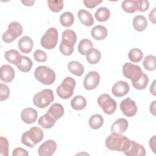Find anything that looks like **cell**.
Masks as SVG:
<instances>
[{
  "instance_id": "4316f807",
  "label": "cell",
  "mask_w": 156,
  "mask_h": 156,
  "mask_svg": "<svg viewBox=\"0 0 156 156\" xmlns=\"http://www.w3.org/2000/svg\"><path fill=\"white\" fill-rule=\"evenodd\" d=\"M87 101L85 98L80 95L74 96L71 101V107L76 110H81L85 108Z\"/></svg>"
},
{
  "instance_id": "8992f818",
  "label": "cell",
  "mask_w": 156,
  "mask_h": 156,
  "mask_svg": "<svg viewBox=\"0 0 156 156\" xmlns=\"http://www.w3.org/2000/svg\"><path fill=\"white\" fill-rule=\"evenodd\" d=\"M121 152L127 156H144L146 155V150L143 146L128 138L122 147Z\"/></svg>"
},
{
  "instance_id": "5b68a950",
  "label": "cell",
  "mask_w": 156,
  "mask_h": 156,
  "mask_svg": "<svg viewBox=\"0 0 156 156\" xmlns=\"http://www.w3.org/2000/svg\"><path fill=\"white\" fill-rule=\"evenodd\" d=\"M75 87L76 80L71 77H66L57 88V94L62 99H69L73 96Z\"/></svg>"
},
{
  "instance_id": "bcb514c9",
  "label": "cell",
  "mask_w": 156,
  "mask_h": 156,
  "mask_svg": "<svg viewBox=\"0 0 156 156\" xmlns=\"http://www.w3.org/2000/svg\"><path fill=\"white\" fill-rule=\"evenodd\" d=\"M149 20L154 24H155V9H153L152 10L149 14Z\"/></svg>"
},
{
  "instance_id": "c3c4849f",
  "label": "cell",
  "mask_w": 156,
  "mask_h": 156,
  "mask_svg": "<svg viewBox=\"0 0 156 156\" xmlns=\"http://www.w3.org/2000/svg\"><path fill=\"white\" fill-rule=\"evenodd\" d=\"M155 82L156 80H154L150 87V92L154 96H155Z\"/></svg>"
},
{
  "instance_id": "9a60e30c",
  "label": "cell",
  "mask_w": 156,
  "mask_h": 156,
  "mask_svg": "<svg viewBox=\"0 0 156 156\" xmlns=\"http://www.w3.org/2000/svg\"><path fill=\"white\" fill-rule=\"evenodd\" d=\"M129 85L126 82L119 80L113 85L112 92L116 97H122L129 93Z\"/></svg>"
},
{
  "instance_id": "30bf717a",
  "label": "cell",
  "mask_w": 156,
  "mask_h": 156,
  "mask_svg": "<svg viewBox=\"0 0 156 156\" xmlns=\"http://www.w3.org/2000/svg\"><path fill=\"white\" fill-rule=\"evenodd\" d=\"M98 104L107 115H111L116 109V102L108 94H101L98 98Z\"/></svg>"
},
{
  "instance_id": "7bdbcfd3",
  "label": "cell",
  "mask_w": 156,
  "mask_h": 156,
  "mask_svg": "<svg viewBox=\"0 0 156 156\" xmlns=\"http://www.w3.org/2000/svg\"><path fill=\"white\" fill-rule=\"evenodd\" d=\"M138 10L140 12H146L149 7V2L147 0H138Z\"/></svg>"
},
{
  "instance_id": "603a6c76",
  "label": "cell",
  "mask_w": 156,
  "mask_h": 156,
  "mask_svg": "<svg viewBox=\"0 0 156 156\" xmlns=\"http://www.w3.org/2000/svg\"><path fill=\"white\" fill-rule=\"evenodd\" d=\"M77 16L80 21L86 26H91L94 23V19L91 13L84 9L79 10Z\"/></svg>"
},
{
  "instance_id": "277c9868",
  "label": "cell",
  "mask_w": 156,
  "mask_h": 156,
  "mask_svg": "<svg viewBox=\"0 0 156 156\" xmlns=\"http://www.w3.org/2000/svg\"><path fill=\"white\" fill-rule=\"evenodd\" d=\"M54 99V93L51 89H44L37 93L33 98L34 104L40 108L48 107Z\"/></svg>"
},
{
  "instance_id": "f546056e",
  "label": "cell",
  "mask_w": 156,
  "mask_h": 156,
  "mask_svg": "<svg viewBox=\"0 0 156 156\" xmlns=\"http://www.w3.org/2000/svg\"><path fill=\"white\" fill-rule=\"evenodd\" d=\"M110 15V12L108 9L102 7H99L95 12L94 16L99 22H104L108 20Z\"/></svg>"
},
{
  "instance_id": "ab89813d",
  "label": "cell",
  "mask_w": 156,
  "mask_h": 156,
  "mask_svg": "<svg viewBox=\"0 0 156 156\" xmlns=\"http://www.w3.org/2000/svg\"><path fill=\"white\" fill-rule=\"evenodd\" d=\"M0 100L1 101L7 100L10 96V89L7 85L1 83L0 84Z\"/></svg>"
},
{
  "instance_id": "d4e9b609",
  "label": "cell",
  "mask_w": 156,
  "mask_h": 156,
  "mask_svg": "<svg viewBox=\"0 0 156 156\" xmlns=\"http://www.w3.org/2000/svg\"><path fill=\"white\" fill-rule=\"evenodd\" d=\"M55 122L56 120L47 112L44 115L40 116L38 121V124L44 129L52 128L54 126Z\"/></svg>"
},
{
  "instance_id": "e0dca14e",
  "label": "cell",
  "mask_w": 156,
  "mask_h": 156,
  "mask_svg": "<svg viewBox=\"0 0 156 156\" xmlns=\"http://www.w3.org/2000/svg\"><path fill=\"white\" fill-rule=\"evenodd\" d=\"M38 117V113L35 109L28 107L23 109L21 113V118L23 121L26 124L34 122Z\"/></svg>"
},
{
  "instance_id": "8d00e7d4",
  "label": "cell",
  "mask_w": 156,
  "mask_h": 156,
  "mask_svg": "<svg viewBox=\"0 0 156 156\" xmlns=\"http://www.w3.org/2000/svg\"><path fill=\"white\" fill-rule=\"evenodd\" d=\"M155 57L153 55H147L143 60V65L144 68L147 71H154L155 69Z\"/></svg>"
},
{
  "instance_id": "ee69618b",
  "label": "cell",
  "mask_w": 156,
  "mask_h": 156,
  "mask_svg": "<svg viewBox=\"0 0 156 156\" xmlns=\"http://www.w3.org/2000/svg\"><path fill=\"white\" fill-rule=\"evenodd\" d=\"M28 155H29L28 152L26 149L22 147H16L15 149H13L12 152L13 156H18V155L27 156Z\"/></svg>"
},
{
  "instance_id": "f1b7e54d",
  "label": "cell",
  "mask_w": 156,
  "mask_h": 156,
  "mask_svg": "<svg viewBox=\"0 0 156 156\" xmlns=\"http://www.w3.org/2000/svg\"><path fill=\"white\" fill-rule=\"evenodd\" d=\"M123 10L127 13H134L138 10V4L136 0H125L121 5Z\"/></svg>"
},
{
  "instance_id": "ba28073f",
  "label": "cell",
  "mask_w": 156,
  "mask_h": 156,
  "mask_svg": "<svg viewBox=\"0 0 156 156\" xmlns=\"http://www.w3.org/2000/svg\"><path fill=\"white\" fill-rule=\"evenodd\" d=\"M58 34L55 27H51L48 29L44 34L41 38V46L47 49H54L58 41Z\"/></svg>"
},
{
  "instance_id": "6da1fadb",
  "label": "cell",
  "mask_w": 156,
  "mask_h": 156,
  "mask_svg": "<svg viewBox=\"0 0 156 156\" xmlns=\"http://www.w3.org/2000/svg\"><path fill=\"white\" fill-rule=\"evenodd\" d=\"M77 41V35L71 29H66L62 32V41L59 49L60 52L66 56L71 55L74 51V46Z\"/></svg>"
},
{
  "instance_id": "681fc988",
  "label": "cell",
  "mask_w": 156,
  "mask_h": 156,
  "mask_svg": "<svg viewBox=\"0 0 156 156\" xmlns=\"http://www.w3.org/2000/svg\"><path fill=\"white\" fill-rule=\"evenodd\" d=\"M21 2L26 6H32L35 3V1H21Z\"/></svg>"
},
{
  "instance_id": "f6af8a7d",
  "label": "cell",
  "mask_w": 156,
  "mask_h": 156,
  "mask_svg": "<svg viewBox=\"0 0 156 156\" xmlns=\"http://www.w3.org/2000/svg\"><path fill=\"white\" fill-rule=\"evenodd\" d=\"M155 135H154L152 138H150L149 144V146L151 147V149H152V151H153V152L154 154H155Z\"/></svg>"
},
{
  "instance_id": "cb8c5ba5",
  "label": "cell",
  "mask_w": 156,
  "mask_h": 156,
  "mask_svg": "<svg viewBox=\"0 0 156 156\" xmlns=\"http://www.w3.org/2000/svg\"><path fill=\"white\" fill-rule=\"evenodd\" d=\"M133 28L139 32L143 31L147 26V20L143 15H137L134 17L132 21Z\"/></svg>"
},
{
  "instance_id": "b9f144b4",
  "label": "cell",
  "mask_w": 156,
  "mask_h": 156,
  "mask_svg": "<svg viewBox=\"0 0 156 156\" xmlns=\"http://www.w3.org/2000/svg\"><path fill=\"white\" fill-rule=\"evenodd\" d=\"M102 2V0H84L83 4L86 7L89 9H93Z\"/></svg>"
},
{
  "instance_id": "836d02e7",
  "label": "cell",
  "mask_w": 156,
  "mask_h": 156,
  "mask_svg": "<svg viewBox=\"0 0 156 156\" xmlns=\"http://www.w3.org/2000/svg\"><path fill=\"white\" fill-rule=\"evenodd\" d=\"M90 127L93 129H98L104 124L103 117L99 114H94L91 116L88 122Z\"/></svg>"
},
{
  "instance_id": "44dd1931",
  "label": "cell",
  "mask_w": 156,
  "mask_h": 156,
  "mask_svg": "<svg viewBox=\"0 0 156 156\" xmlns=\"http://www.w3.org/2000/svg\"><path fill=\"white\" fill-rule=\"evenodd\" d=\"M22 56L20 52L15 49H10L5 52V58L10 63L18 65L22 60Z\"/></svg>"
},
{
  "instance_id": "4dcf8cb0",
  "label": "cell",
  "mask_w": 156,
  "mask_h": 156,
  "mask_svg": "<svg viewBox=\"0 0 156 156\" xmlns=\"http://www.w3.org/2000/svg\"><path fill=\"white\" fill-rule=\"evenodd\" d=\"M74 21L73 14L70 12H65L60 16V22L61 24L65 27L71 26Z\"/></svg>"
},
{
  "instance_id": "5bb4252c",
  "label": "cell",
  "mask_w": 156,
  "mask_h": 156,
  "mask_svg": "<svg viewBox=\"0 0 156 156\" xmlns=\"http://www.w3.org/2000/svg\"><path fill=\"white\" fill-rule=\"evenodd\" d=\"M57 143L52 140L45 141L38 149V154L40 156H51L57 149Z\"/></svg>"
},
{
  "instance_id": "d6a6232c",
  "label": "cell",
  "mask_w": 156,
  "mask_h": 156,
  "mask_svg": "<svg viewBox=\"0 0 156 156\" xmlns=\"http://www.w3.org/2000/svg\"><path fill=\"white\" fill-rule=\"evenodd\" d=\"M33 65V63L32 60L26 56H22V60L21 62L16 65L18 69L23 73H27L29 72Z\"/></svg>"
},
{
  "instance_id": "3957f363",
  "label": "cell",
  "mask_w": 156,
  "mask_h": 156,
  "mask_svg": "<svg viewBox=\"0 0 156 156\" xmlns=\"http://www.w3.org/2000/svg\"><path fill=\"white\" fill-rule=\"evenodd\" d=\"M35 78L44 85L52 84L55 80V72L46 66H38L34 71Z\"/></svg>"
},
{
  "instance_id": "74e56055",
  "label": "cell",
  "mask_w": 156,
  "mask_h": 156,
  "mask_svg": "<svg viewBox=\"0 0 156 156\" xmlns=\"http://www.w3.org/2000/svg\"><path fill=\"white\" fill-rule=\"evenodd\" d=\"M49 9L54 12H59L63 8V1H48Z\"/></svg>"
},
{
  "instance_id": "4fadbf2b",
  "label": "cell",
  "mask_w": 156,
  "mask_h": 156,
  "mask_svg": "<svg viewBox=\"0 0 156 156\" xmlns=\"http://www.w3.org/2000/svg\"><path fill=\"white\" fill-rule=\"evenodd\" d=\"M100 82V75L97 71H90L85 77L83 87L87 90L96 88Z\"/></svg>"
},
{
  "instance_id": "52a82bcc",
  "label": "cell",
  "mask_w": 156,
  "mask_h": 156,
  "mask_svg": "<svg viewBox=\"0 0 156 156\" xmlns=\"http://www.w3.org/2000/svg\"><path fill=\"white\" fill-rule=\"evenodd\" d=\"M23 31V27L20 23L16 21L11 22L8 26L7 30L2 34V39L5 43H11L21 35Z\"/></svg>"
},
{
  "instance_id": "7402d4cb",
  "label": "cell",
  "mask_w": 156,
  "mask_h": 156,
  "mask_svg": "<svg viewBox=\"0 0 156 156\" xmlns=\"http://www.w3.org/2000/svg\"><path fill=\"white\" fill-rule=\"evenodd\" d=\"M48 113L56 121L62 118L64 114V108L63 105L59 103L53 104L48 110Z\"/></svg>"
},
{
  "instance_id": "2e32d148",
  "label": "cell",
  "mask_w": 156,
  "mask_h": 156,
  "mask_svg": "<svg viewBox=\"0 0 156 156\" xmlns=\"http://www.w3.org/2000/svg\"><path fill=\"white\" fill-rule=\"evenodd\" d=\"M129 123L125 118H119L116 119L111 126L112 133L122 135L128 128Z\"/></svg>"
},
{
  "instance_id": "7a4b0ae2",
  "label": "cell",
  "mask_w": 156,
  "mask_h": 156,
  "mask_svg": "<svg viewBox=\"0 0 156 156\" xmlns=\"http://www.w3.org/2000/svg\"><path fill=\"white\" fill-rule=\"evenodd\" d=\"M43 136L44 133L42 129L34 126L23 133L21 136V143L24 145L32 148L43 140Z\"/></svg>"
},
{
  "instance_id": "484cf974",
  "label": "cell",
  "mask_w": 156,
  "mask_h": 156,
  "mask_svg": "<svg viewBox=\"0 0 156 156\" xmlns=\"http://www.w3.org/2000/svg\"><path fill=\"white\" fill-rule=\"evenodd\" d=\"M68 70L77 76H81L84 73L83 66L79 62L71 61L68 64Z\"/></svg>"
},
{
  "instance_id": "ffe728a7",
  "label": "cell",
  "mask_w": 156,
  "mask_h": 156,
  "mask_svg": "<svg viewBox=\"0 0 156 156\" xmlns=\"http://www.w3.org/2000/svg\"><path fill=\"white\" fill-rule=\"evenodd\" d=\"M91 34L95 40H102L107 37L108 32L106 27L104 26L97 25L91 29Z\"/></svg>"
},
{
  "instance_id": "60d3db41",
  "label": "cell",
  "mask_w": 156,
  "mask_h": 156,
  "mask_svg": "<svg viewBox=\"0 0 156 156\" xmlns=\"http://www.w3.org/2000/svg\"><path fill=\"white\" fill-rule=\"evenodd\" d=\"M34 57L37 62H44L47 60L48 56L45 52L41 49H37L34 53Z\"/></svg>"
},
{
  "instance_id": "1f68e13d",
  "label": "cell",
  "mask_w": 156,
  "mask_h": 156,
  "mask_svg": "<svg viewBox=\"0 0 156 156\" xmlns=\"http://www.w3.org/2000/svg\"><path fill=\"white\" fill-rule=\"evenodd\" d=\"M92 48H93V44L87 38L81 40L78 45V51L82 55H86Z\"/></svg>"
},
{
  "instance_id": "ac0fdd59",
  "label": "cell",
  "mask_w": 156,
  "mask_h": 156,
  "mask_svg": "<svg viewBox=\"0 0 156 156\" xmlns=\"http://www.w3.org/2000/svg\"><path fill=\"white\" fill-rule=\"evenodd\" d=\"M15 77V71L9 65H4L0 69V78L4 82H10Z\"/></svg>"
},
{
  "instance_id": "d590c367",
  "label": "cell",
  "mask_w": 156,
  "mask_h": 156,
  "mask_svg": "<svg viewBox=\"0 0 156 156\" xmlns=\"http://www.w3.org/2000/svg\"><path fill=\"white\" fill-rule=\"evenodd\" d=\"M128 57L130 61L134 63L139 62L143 57V53L139 48H133L128 53Z\"/></svg>"
},
{
  "instance_id": "9c48e42d",
  "label": "cell",
  "mask_w": 156,
  "mask_h": 156,
  "mask_svg": "<svg viewBox=\"0 0 156 156\" xmlns=\"http://www.w3.org/2000/svg\"><path fill=\"white\" fill-rule=\"evenodd\" d=\"M127 137L124 135L112 133L105 140V146L110 150L121 152L122 147Z\"/></svg>"
},
{
  "instance_id": "7dc6e473",
  "label": "cell",
  "mask_w": 156,
  "mask_h": 156,
  "mask_svg": "<svg viewBox=\"0 0 156 156\" xmlns=\"http://www.w3.org/2000/svg\"><path fill=\"white\" fill-rule=\"evenodd\" d=\"M155 102L156 101H154L150 105V112L153 115H155Z\"/></svg>"
},
{
  "instance_id": "7c38bea8",
  "label": "cell",
  "mask_w": 156,
  "mask_h": 156,
  "mask_svg": "<svg viewBox=\"0 0 156 156\" xmlns=\"http://www.w3.org/2000/svg\"><path fill=\"white\" fill-rule=\"evenodd\" d=\"M119 108L122 113L128 117L135 116L137 112V106L136 103L130 98H127L121 101L119 105Z\"/></svg>"
},
{
  "instance_id": "f35d334b",
  "label": "cell",
  "mask_w": 156,
  "mask_h": 156,
  "mask_svg": "<svg viewBox=\"0 0 156 156\" xmlns=\"http://www.w3.org/2000/svg\"><path fill=\"white\" fill-rule=\"evenodd\" d=\"M9 141L4 136L0 137V155H9Z\"/></svg>"
},
{
  "instance_id": "e575fe53",
  "label": "cell",
  "mask_w": 156,
  "mask_h": 156,
  "mask_svg": "<svg viewBox=\"0 0 156 156\" xmlns=\"http://www.w3.org/2000/svg\"><path fill=\"white\" fill-rule=\"evenodd\" d=\"M149 82V79L147 76L143 73L140 77L136 79L135 81L132 82L133 87L137 90H144L147 87Z\"/></svg>"
},
{
  "instance_id": "83f0119b",
  "label": "cell",
  "mask_w": 156,
  "mask_h": 156,
  "mask_svg": "<svg viewBox=\"0 0 156 156\" xmlns=\"http://www.w3.org/2000/svg\"><path fill=\"white\" fill-rule=\"evenodd\" d=\"M101 58V54L100 51L96 49L92 48L86 54V58L87 62L90 64L98 63Z\"/></svg>"
},
{
  "instance_id": "d6986e66",
  "label": "cell",
  "mask_w": 156,
  "mask_h": 156,
  "mask_svg": "<svg viewBox=\"0 0 156 156\" xmlns=\"http://www.w3.org/2000/svg\"><path fill=\"white\" fill-rule=\"evenodd\" d=\"M20 50L25 54L30 53L34 46V42L32 38L29 36H24L21 38L18 43Z\"/></svg>"
},
{
  "instance_id": "8fae6325",
  "label": "cell",
  "mask_w": 156,
  "mask_h": 156,
  "mask_svg": "<svg viewBox=\"0 0 156 156\" xmlns=\"http://www.w3.org/2000/svg\"><path fill=\"white\" fill-rule=\"evenodd\" d=\"M122 73L125 77L133 82L140 77L143 73L139 66L127 62L122 66Z\"/></svg>"
}]
</instances>
